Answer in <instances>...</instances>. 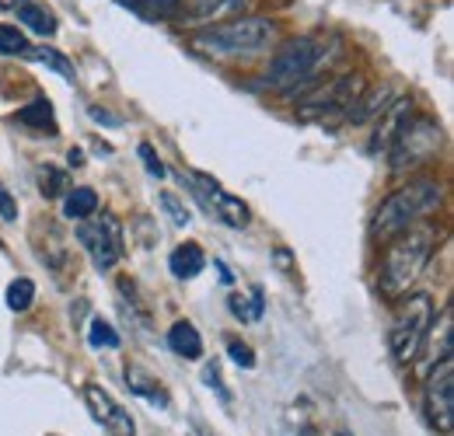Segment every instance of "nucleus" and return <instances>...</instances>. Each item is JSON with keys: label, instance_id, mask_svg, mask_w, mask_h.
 Listing matches in <instances>:
<instances>
[{"label": "nucleus", "instance_id": "31", "mask_svg": "<svg viewBox=\"0 0 454 436\" xmlns=\"http://www.w3.org/2000/svg\"><path fill=\"white\" fill-rule=\"evenodd\" d=\"M0 217L7 220V223L18 220V203H14V196H11L4 185H0Z\"/></svg>", "mask_w": 454, "mask_h": 436}, {"label": "nucleus", "instance_id": "30", "mask_svg": "<svg viewBox=\"0 0 454 436\" xmlns=\"http://www.w3.org/2000/svg\"><path fill=\"white\" fill-rule=\"evenodd\" d=\"M140 158H144V167H147L154 178H165V164H161V158L154 154L151 144H140Z\"/></svg>", "mask_w": 454, "mask_h": 436}, {"label": "nucleus", "instance_id": "26", "mask_svg": "<svg viewBox=\"0 0 454 436\" xmlns=\"http://www.w3.org/2000/svg\"><path fill=\"white\" fill-rule=\"evenodd\" d=\"M88 342H91L95 349H102V346H106V349H115V346H119V331H115L109 322L95 318V322H91V328H88Z\"/></svg>", "mask_w": 454, "mask_h": 436}, {"label": "nucleus", "instance_id": "11", "mask_svg": "<svg viewBox=\"0 0 454 436\" xmlns=\"http://www.w3.org/2000/svg\"><path fill=\"white\" fill-rule=\"evenodd\" d=\"M84 401H88V409H91L95 423H102L113 436H133L137 433V426H133L129 412H126L119 401H113V394H109L106 387H98V384H84Z\"/></svg>", "mask_w": 454, "mask_h": 436}, {"label": "nucleus", "instance_id": "23", "mask_svg": "<svg viewBox=\"0 0 454 436\" xmlns=\"http://www.w3.org/2000/svg\"><path fill=\"white\" fill-rule=\"evenodd\" d=\"M4 300H7V308L18 311V315L28 311L32 300H35V283H32V279H14V283L7 286V297H4Z\"/></svg>", "mask_w": 454, "mask_h": 436}, {"label": "nucleus", "instance_id": "17", "mask_svg": "<svg viewBox=\"0 0 454 436\" xmlns=\"http://www.w3.org/2000/svg\"><path fill=\"white\" fill-rule=\"evenodd\" d=\"M168 346L185 360H200L203 356V339H200L192 322H175L168 328Z\"/></svg>", "mask_w": 454, "mask_h": 436}, {"label": "nucleus", "instance_id": "13", "mask_svg": "<svg viewBox=\"0 0 454 436\" xmlns=\"http://www.w3.org/2000/svg\"><path fill=\"white\" fill-rule=\"evenodd\" d=\"M248 0H185V14L192 21H224V18H241Z\"/></svg>", "mask_w": 454, "mask_h": 436}, {"label": "nucleus", "instance_id": "34", "mask_svg": "<svg viewBox=\"0 0 454 436\" xmlns=\"http://www.w3.org/2000/svg\"><path fill=\"white\" fill-rule=\"evenodd\" d=\"M21 4H28V0H0V7H4V11H18Z\"/></svg>", "mask_w": 454, "mask_h": 436}, {"label": "nucleus", "instance_id": "9", "mask_svg": "<svg viewBox=\"0 0 454 436\" xmlns=\"http://www.w3.org/2000/svg\"><path fill=\"white\" fill-rule=\"evenodd\" d=\"M360 95H364V81H360L356 74H340V77L318 84V88L301 102L297 115L308 119V122H311V119H325V115H333V112H346Z\"/></svg>", "mask_w": 454, "mask_h": 436}, {"label": "nucleus", "instance_id": "1", "mask_svg": "<svg viewBox=\"0 0 454 436\" xmlns=\"http://www.w3.org/2000/svg\"><path fill=\"white\" fill-rule=\"evenodd\" d=\"M434 241H437L434 227H409L398 237H392V245L385 248L381 269H378V290L388 300H398L409 293V286L419 279V273L427 269V262L434 255Z\"/></svg>", "mask_w": 454, "mask_h": 436}, {"label": "nucleus", "instance_id": "24", "mask_svg": "<svg viewBox=\"0 0 454 436\" xmlns=\"http://www.w3.org/2000/svg\"><path fill=\"white\" fill-rule=\"evenodd\" d=\"M63 189H70L67 171H59V167H53V164H43V167H39V192H43L46 199H53V196H59Z\"/></svg>", "mask_w": 454, "mask_h": 436}, {"label": "nucleus", "instance_id": "7", "mask_svg": "<svg viewBox=\"0 0 454 436\" xmlns=\"http://www.w3.org/2000/svg\"><path fill=\"white\" fill-rule=\"evenodd\" d=\"M423 405L427 419L437 433H454V360H441L427 370V387H423Z\"/></svg>", "mask_w": 454, "mask_h": 436}, {"label": "nucleus", "instance_id": "35", "mask_svg": "<svg viewBox=\"0 0 454 436\" xmlns=\"http://www.w3.org/2000/svg\"><path fill=\"white\" fill-rule=\"evenodd\" d=\"M217 273H221V279H224V283H231V273H227L224 262H217Z\"/></svg>", "mask_w": 454, "mask_h": 436}, {"label": "nucleus", "instance_id": "15", "mask_svg": "<svg viewBox=\"0 0 454 436\" xmlns=\"http://www.w3.org/2000/svg\"><path fill=\"white\" fill-rule=\"evenodd\" d=\"M168 266H171V273L178 276V279H192V276L203 273V266H207V255H203V248H200V245L185 241V245H178V248L171 252Z\"/></svg>", "mask_w": 454, "mask_h": 436}, {"label": "nucleus", "instance_id": "29", "mask_svg": "<svg viewBox=\"0 0 454 436\" xmlns=\"http://www.w3.org/2000/svg\"><path fill=\"white\" fill-rule=\"evenodd\" d=\"M227 353H231V360H234L238 367H245V370H252V367H255V356H252V349H248L245 342L231 339V342H227Z\"/></svg>", "mask_w": 454, "mask_h": 436}, {"label": "nucleus", "instance_id": "28", "mask_svg": "<svg viewBox=\"0 0 454 436\" xmlns=\"http://www.w3.org/2000/svg\"><path fill=\"white\" fill-rule=\"evenodd\" d=\"M161 206H165V214H168V217L175 220L178 227H185V223L192 220V214L185 210V203H182L175 192H161Z\"/></svg>", "mask_w": 454, "mask_h": 436}, {"label": "nucleus", "instance_id": "25", "mask_svg": "<svg viewBox=\"0 0 454 436\" xmlns=\"http://www.w3.org/2000/svg\"><path fill=\"white\" fill-rule=\"evenodd\" d=\"M32 50L25 32L14 28V25H0V56H25Z\"/></svg>", "mask_w": 454, "mask_h": 436}, {"label": "nucleus", "instance_id": "33", "mask_svg": "<svg viewBox=\"0 0 454 436\" xmlns=\"http://www.w3.org/2000/svg\"><path fill=\"white\" fill-rule=\"evenodd\" d=\"M67 161H70V167H81V164H84V154H81V151H70Z\"/></svg>", "mask_w": 454, "mask_h": 436}, {"label": "nucleus", "instance_id": "6", "mask_svg": "<svg viewBox=\"0 0 454 436\" xmlns=\"http://www.w3.org/2000/svg\"><path fill=\"white\" fill-rule=\"evenodd\" d=\"M444 144V133H441V122L430 119V115H416L402 126V133L395 136V144L388 147V158H392V171L405 175L419 164L434 161V154L441 151Z\"/></svg>", "mask_w": 454, "mask_h": 436}, {"label": "nucleus", "instance_id": "2", "mask_svg": "<svg viewBox=\"0 0 454 436\" xmlns=\"http://www.w3.org/2000/svg\"><path fill=\"white\" fill-rule=\"evenodd\" d=\"M444 203V185L437 178H412L405 182L402 189H395L374 214V223H371V234L378 241H392L402 230H409L416 220L437 214Z\"/></svg>", "mask_w": 454, "mask_h": 436}, {"label": "nucleus", "instance_id": "20", "mask_svg": "<svg viewBox=\"0 0 454 436\" xmlns=\"http://www.w3.org/2000/svg\"><path fill=\"white\" fill-rule=\"evenodd\" d=\"M21 126H32V129H46V136H57V119H53V105L50 98H32L25 109L14 115Z\"/></svg>", "mask_w": 454, "mask_h": 436}, {"label": "nucleus", "instance_id": "14", "mask_svg": "<svg viewBox=\"0 0 454 436\" xmlns=\"http://www.w3.org/2000/svg\"><path fill=\"white\" fill-rule=\"evenodd\" d=\"M454 308L451 304H444V311H441V318H437V325L434 328V335H430V349H427V370L434 367V363H441V360H451V339H454Z\"/></svg>", "mask_w": 454, "mask_h": 436}, {"label": "nucleus", "instance_id": "3", "mask_svg": "<svg viewBox=\"0 0 454 436\" xmlns=\"http://www.w3.org/2000/svg\"><path fill=\"white\" fill-rule=\"evenodd\" d=\"M277 43V21L270 18H231L224 25H210L207 32L192 35V46L207 56H255Z\"/></svg>", "mask_w": 454, "mask_h": 436}, {"label": "nucleus", "instance_id": "16", "mask_svg": "<svg viewBox=\"0 0 454 436\" xmlns=\"http://www.w3.org/2000/svg\"><path fill=\"white\" fill-rule=\"evenodd\" d=\"M126 387H129L133 394H140L144 401L168 409V394H165V387H161V381H154L147 370H140V367H126Z\"/></svg>", "mask_w": 454, "mask_h": 436}, {"label": "nucleus", "instance_id": "27", "mask_svg": "<svg viewBox=\"0 0 454 436\" xmlns=\"http://www.w3.org/2000/svg\"><path fill=\"white\" fill-rule=\"evenodd\" d=\"M25 56H32V59H39V63H46V66H53V70H59L67 81H74V66L63 59L59 53H53V50H28Z\"/></svg>", "mask_w": 454, "mask_h": 436}, {"label": "nucleus", "instance_id": "10", "mask_svg": "<svg viewBox=\"0 0 454 436\" xmlns=\"http://www.w3.org/2000/svg\"><path fill=\"white\" fill-rule=\"evenodd\" d=\"M185 182H189V192L203 203V210H207V214H214L221 223L238 227V230H241V227H248V220H252L248 206H245L238 196H227L217 178H210V175H203V171H189V175H185Z\"/></svg>", "mask_w": 454, "mask_h": 436}, {"label": "nucleus", "instance_id": "22", "mask_svg": "<svg viewBox=\"0 0 454 436\" xmlns=\"http://www.w3.org/2000/svg\"><path fill=\"white\" fill-rule=\"evenodd\" d=\"M18 21H25L32 32H39V35H57V18L46 11V7H39V4H21L18 7Z\"/></svg>", "mask_w": 454, "mask_h": 436}, {"label": "nucleus", "instance_id": "18", "mask_svg": "<svg viewBox=\"0 0 454 436\" xmlns=\"http://www.w3.org/2000/svg\"><path fill=\"white\" fill-rule=\"evenodd\" d=\"M115 4L133 11L144 21H168L182 11V0H115Z\"/></svg>", "mask_w": 454, "mask_h": 436}, {"label": "nucleus", "instance_id": "12", "mask_svg": "<svg viewBox=\"0 0 454 436\" xmlns=\"http://www.w3.org/2000/svg\"><path fill=\"white\" fill-rule=\"evenodd\" d=\"M409 119H412V102H409V98H395L388 109L378 115V126H374V133H371V140H367V151H371V154L388 151Z\"/></svg>", "mask_w": 454, "mask_h": 436}, {"label": "nucleus", "instance_id": "5", "mask_svg": "<svg viewBox=\"0 0 454 436\" xmlns=\"http://www.w3.org/2000/svg\"><path fill=\"white\" fill-rule=\"evenodd\" d=\"M325 43L322 39H311V35H301V39H290L284 50H277V56L270 59V70H266V88L273 91H290L297 88L301 81H311V74L325 63Z\"/></svg>", "mask_w": 454, "mask_h": 436}, {"label": "nucleus", "instance_id": "19", "mask_svg": "<svg viewBox=\"0 0 454 436\" xmlns=\"http://www.w3.org/2000/svg\"><path fill=\"white\" fill-rule=\"evenodd\" d=\"M388 102H392V91L388 88H374L371 95H360L349 109H346V119L349 122H367V119H378L381 112L388 109Z\"/></svg>", "mask_w": 454, "mask_h": 436}, {"label": "nucleus", "instance_id": "4", "mask_svg": "<svg viewBox=\"0 0 454 436\" xmlns=\"http://www.w3.org/2000/svg\"><path fill=\"white\" fill-rule=\"evenodd\" d=\"M434 325V300L430 293H409L398 297L395 318L388 328V346L398 363H412L427 342V331Z\"/></svg>", "mask_w": 454, "mask_h": 436}, {"label": "nucleus", "instance_id": "21", "mask_svg": "<svg viewBox=\"0 0 454 436\" xmlns=\"http://www.w3.org/2000/svg\"><path fill=\"white\" fill-rule=\"evenodd\" d=\"M95 210H98V196H95V189H88V185L70 189L67 199H63V214H67L70 220L95 217Z\"/></svg>", "mask_w": 454, "mask_h": 436}, {"label": "nucleus", "instance_id": "32", "mask_svg": "<svg viewBox=\"0 0 454 436\" xmlns=\"http://www.w3.org/2000/svg\"><path fill=\"white\" fill-rule=\"evenodd\" d=\"M91 119H95V122H109V126H119V115H113V112H106V109H91Z\"/></svg>", "mask_w": 454, "mask_h": 436}, {"label": "nucleus", "instance_id": "8", "mask_svg": "<svg viewBox=\"0 0 454 436\" xmlns=\"http://www.w3.org/2000/svg\"><path fill=\"white\" fill-rule=\"evenodd\" d=\"M77 241L84 245V252L91 255L95 269H113L115 262L122 259V227L113 214H102V217H88L81 220L77 227Z\"/></svg>", "mask_w": 454, "mask_h": 436}]
</instances>
